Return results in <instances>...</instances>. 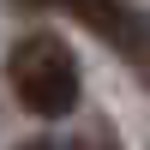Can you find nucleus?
Instances as JSON below:
<instances>
[{
    "label": "nucleus",
    "mask_w": 150,
    "mask_h": 150,
    "mask_svg": "<svg viewBox=\"0 0 150 150\" xmlns=\"http://www.w3.org/2000/svg\"><path fill=\"white\" fill-rule=\"evenodd\" d=\"M6 78H12V96H18L24 114L36 120H60L78 108V60L60 36L48 30H30L12 42V60H6Z\"/></svg>",
    "instance_id": "f257e3e1"
},
{
    "label": "nucleus",
    "mask_w": 150,
    "mask_h": 150,
    "mask_svg": "<svg viewBox=\"0 0 150 150\" xmlns=\"http://www.w3.org/2000/svg\"><path fill=\"white\" fill-rule=\"evenodd\" d=\"M66 12L96 36V42L114 48L138 84H150V12L126 6V0H66Z\"/></svg>",
    "instance_id": "f03ea898"
},
{
    "label": "nucleus",
    "mask_w": 150,
    "mask_h": 150,
    "mask_svg": "<svg viewBox=\"0 0 150 150\" xmlns=\"http://www.w3.org/2000/svg\"><path fill=\"white\" fill-rule=\"evenodd\" d=\"M18 150H66V144H48V138H30V144H18Z\"/></svg>",
    "instance_id": "7ed1b4c3"
},
{
    "label": "nucleus",
    "mask_w": 150,
    "mask_h": 150,
    "mask_svg": "<svg viewBox=\"0 0 150 150\" xmlns=\"http://www.w3.org/2000/svg\"><path fill=\"white\" fill-rule=\"evenodd\" d=\"M24 6H36V12H42V6H66V0H24Z\"/></svg>",
    "instance_id": "20e7f679"
}]
</instances>
